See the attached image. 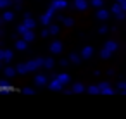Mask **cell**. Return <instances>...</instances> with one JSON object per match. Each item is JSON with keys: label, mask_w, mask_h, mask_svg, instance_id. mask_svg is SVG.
<instances>
[{"label": "cell", "mask_w": 126, "mask_h": 119, "mask_svg": "<svg viewBox=\"0 0 126 119\" xmlns=\"http://www.w3.org/2000/svg\"><path fill=\"white\" fill-rule=\"evenodd\" d=\"M110 12H112L117 19H124V17H126V12L119 7V4H114V5H112V9H110Z\"/></svg>", "instance_id": "obj_1"}, {"label": "cell", "mask_w": 126, "mask_h": 119, "mask_svg": "<svg viewBox=\"0 0 126 119\" xmlns=\"http://www.w3.org/2000/svg\"><path fill=\"white\" fill-rule=\"evenodd\" d=\"M97 88H98V93H104V95H112V93H114V90H112L107 83H100Z\"/></svg>", "instance_id": "obj_2"}, {"label": "cell", "mask_w": 126, "mask_h": 119, "mask_svg": "<svg viewBox=\"0 0 126 119\" xmlns=\"http://www.w3.org/2000/svg\"><path fill=\"white\" fill-rule=\"evenodd\" d=\"M67 4H66V0H54V2L50 4V9L52 11H59V9H64Z\"/></svg>", "instance_id": "obj_3"}, {"label": "cell", "mask_w": 126, "mask_h": 119, "mask_svg": "<svg viewBox=\"0 0 126 119\" xmlns=\"http://www.w3.org/2000/svg\"><path fill=\"white\" fill-rule=\"evenodd\" d=\"M104 48H105L107 52H110V54H114V52L117 50V43H116V42H112V40H109V42L105 43V47H104Z\"/></svg>", "instance_id": "obj_4"}, {"label": "cell", "mask_w": 126, "mask_h": 119, "mask_svg": "<svg viewBox=\"0 0 126 119\" xmlns=\"http://www.w3.org/2000/svg\"><path fill=\"white\" fill-rule=\"evenodd\" d=\"M52 16H54V11H52V9H48V11H47V14H43V16H42V23H43V24H48V23H50V19H52Z\"/></svg>", "instance_id": "obj_5"}, {"label": "cell", "mask_w": 126, "mask_h": 119, "mask_svg": "<svg viewBox=\"0 0 126 119\" xmlns=\"http://www.w3.org/2000/svg\"><path fill=\"white\" fill-rule=\"evenodd\" d=\"M50 50H52V54H61L62 52V43L61 42H54L52 47H50Z\"/></svg>", "instance_id": "obj_6"}, {"label": "cell", "mask_w": 126, "mask_h": 119, "mask_svg": "<svg viewBox=\"0 0 126 119\" xmlns=\"http://www.w3.org/2000/svg\"><path fill=\"white\" fill-rule=\"evenodd\" d=\"M74 7L78 11H85L88 5H86V0H74Z\"/></svg>", "instance_id": "obj_7"}, {"label": "cell", "mask_w": 126, "mask_h": 119, "mask_svg": "<svg viewBox=\"0 0 126 119\" xmlns=\"http://www.w3.org/2000/svg\"><path fill=\"white\" fill-rule=\"evenodd\" d=\"M55 78H57V79H59L62 85H67V83H69V74H66V73H62V74H57Z\"/></svg>", "instance_id": "obj_8"}, {"label": "cell", "mask_w": 126, "mask_h": 119, "mask_svg": "<svg viewBox=\"0 0 126 119\" xmlns=\"http://www.w3.org/2000/svg\"><path fill=\"white\" fill-rule=\"evenodd\" d=\"M62 86H64V85H62L57 78H54V81L50 83V88H52V90H62Z\"/></svg>", "instance_id": "obj_9"}, {"label": "cell", "mask_w": 126, "mask_h": 119, "mask_svg": "<svg viewBox=\"0 0 126 119\" xmlns=\"http://www.w3.org/2000/svg\"><path fill=\"white\" fill-rule=\"evenodd\" d=\"M42 62H43V60H40V59H38V60H31V62L28 64L26 69H38V67L42 66Z\"/></svg>", "instance_id": "obj_10"}, {"label": "cell", "mask_w": 126, "mask_h": 119, "mask_svg": "<svg viewBox=\"0 0 126 119\" xmlns=\"http://www.w3.org/2000/svg\"><path fill=\"white\" fill-rule=\"evenodd\" d=\"M92 54H93V48H92V47H85L83 52H81V57L86 59V57H92Z\"/></svg>", "instance_id": "obj_11"}, {"label": "cell", "mask_w": 126, "mask_h": 119, "mask_svg": "<svg viewBox=\"0 0 126 119\" xmlns=\"http://www.w3.org/2000/svg\"><path fill=\"white\" fill-rule=\"evenodd\" d=\"M97 17H98V19H102V21H105V19L109 17V12H107V11H104V9H100V11L97 12Z\"/></svg>", "instance_id": "obj_12"}, {"label": "cell", "mask_w": 126, "mask_h": 119, "mask_svg": "<svg viewBox=\"0 0 126 119\" xmlns=\"http://www.w3.org/2000/svg\"><path fill=\"white\" fill-rule=\"evenodd\" d=\"M79 60H81V55H79V54H74V52H73V54L69 55V62H74V64H78Z\"/></svg>", "instance_id": "obj_13"}, {"label": "cell", "mask_w": 126, "mask_h": 119, "mask_svg": "<svg viewBox=\"0 0 126 119\" xmlns=\"http://www.w3.org/2000/svg\"><path fill=\"white\" fill-rule=\"evenodd\" d=\"M42 66L47 67V69H52V67H54V60H52V59H47V60L42 62Z\"/></svg>", "instance_id": "obj_14"}, {"label": "cell", "mask_w": 126, "mask_h": 119, "mask_svg": "<svg viewBox=\"0 0 126 119\" xmlns=\"http://www.w3.org/2000/svg\"><path fill=\"white\" fill-rule=\"evenodd\" d=\"M36 83H38V85H45V83H47V76H45V74H38V76H36Z\"/></svg>", "instance_id": "obj_15"}, {"label": "cell", "mask_w": 126, "mask_h": 119, "mask_svg": "<svg viewBox=\"0 0 126 119\" xmlns=\"http://www.w3.org/2000/svg\"><path fill=\"white\" fill-rule=\"evenodd\" d=\"M71 91H74V93H81V91H83V85H79V83L73 85V90H71Z\"/></svg>", "instance_id": "obj_16"}, {"label": "cell", "mask_w": 126, "mask_h": 119, "mask_svg": "<svg viewBox=\"0 0 126 119\" xmlns=\"http://www.w3.org/2000/svg\"><path fill=\"white\" fill-rule=\"evenodd\" d=\"M100 57H102V59H109V57H110V52H107L105 48H102V50H100Z\"/></svg>", "instance_id": "obj_17"}, {"label": "cell", "mask_w": 126, "mask_h": 119, "mask_svg": "<svg viewBox=\"0 0 126 119\" xmlns=\"http://www.w3.org/2000/svg\"><path fill=\"white\" fill-rule=\"evenodd\" d=\"M92 5H95V7H100V5H104V0H92Z\"/></svg>", "instance_id": "obj_18"}, {"label": "cell", "mask_w": 126, "mask_h": 119, "mask_svg": "<svg viewBox=\"0 0 126 119\" xmlns=\"http://www.w3.org/2000/svg\"><path fill=\"white\" fill-rule=\"evenodd\" d=\"M117 4H119V7L126 12V0H117Z\"/></svg>", "instance_id": "obj_19"}, {"label": "cell", "mask_w": 126, "mask_h": 119, "mask_svg": "<svg viewBox=\"0 0 126 119\" xmlns=\"http://www.w3.org/2000/svg\"><path fill=\"white\" fill-rule=\"evenodd\" d=\"M57 31H59V26H50V30H48V33H50V35H55Z\"/></svg>", "instance_id": "obj_20"}, {"label": "cell", "mask_w": 126, "mask_h": 119, "mask_svg": "<svg viewBox=\"0 0 126 119\" xmlns=\"http://www.w3.org/2000/svg\"><path fill=\"white\" fill-rule=\"evenodd\" d=\"M88 93H93V95H95V93H98V88H97V86H90V88H88Z\"/></svg>", "instance_id": "obj_21"}, {"label": "cell", "mask_w": 126, "mask_h": 119, "mask_svg": "<svg viewBox=\"0 0 126 119\" xmlns=\"http://www.w3.org/2000/svg\"><path fill=\"white\" fill-rule=\"evenodd\" d=\"M73 23H74V21H73L71 17H67V19H64V24H66V26H73Z\"/></svg>", "instance_id": "obj_22"}, {"label": "cell", "mask_w": 126, "mask_h": 119, "mask_svg": "<svg viewBox=\"0 0 126 119\" xmlns=\"http://www.w3.org/2000/svg\"><path fill=\"white\" fill-rule=\"evenodd\" d=\"M33 26H35V23H33V21L28 17V19H26V28H33Z\"/></svg>", "instance_id": "obj_23"}, {"label": "cell", "mask_w": 126, "mask_h": 119, "mask_svg": "<svg viewBox=\"0 0 126 119\" xmlns=\"http://www.w3.org/2000/svg\"><path fill=\"white\" fill-rule=\"evenodd\" d=\"M98 33H107V26H100L98 28Z\"/></svg>", "instance_id": "obj_24"}, {"label": "cell", "mask_w": 126, "mask_h": 119, "mask_svg": "<svg viewBox=\"0 0 126 119\" xmlns=\"http://www.w3.org/2000/svg\"><path fill=\"white\" fill-rule=\"evenodd\" d=\"M26 40L30 42V40H33V33H30V31H26Z\"/></svg>", "instance_id": "obj_25"}, {"label": "cell", "mask_w": 126, "mask_h": 119, "mask_svg": "<svg viewBox=\"0 0 126 119\" xmlns=\"http://www.w3.org/2000/svg\"><path fill=\"white\" fill-rule=\"evenodd\" d=\"M61 66H64V67H66V66H69V60H67V59H64V60H61Z\"/></svg>", "instance_id": "obj_26"}, {"label": "cell", "mask_w": 126, "mask_h": 119, "mask_svg": "<svg viewBox=\"0 0 126 119\" xmlns=\"http://www.w3.org/2000/svg\"><path fill=\"white\" fill-rule=\"evenodd\" d=\"M121 91H123V93H126V81L123 83V90H121Z\"/></svg>", "instance_id": "obj_27"}]
</instances>
